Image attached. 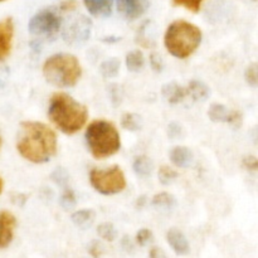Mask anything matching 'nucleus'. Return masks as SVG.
I'll return each mask as SVG.
<instances>
[{"label":"nucleus","mask_w":258,"mask_h":258,"mask_svg":"<svg viewBox=\"0 0 258 258\" xmlns=\"http://www.w3.org/2000/svg\"><path fill=\"white\" fill-rule=\"evenodd\" d=\"M62 202L66 206H73L76 203V194L71 188H66L63 191Z\"/></svg>","instance_id":"obj_28"},{"label":"nucleus","mask_w":258,"mask_h":258,"mask_svg":"<svg viewBox=\"0 0 258 258\" xmlns=\"http://www.w3.org/2000/svg\"><path fill=\"white\" fill-rule=\"evenodd\" d=\"M121 125H122L123 128L130 131H136L140 128V118H139L138 115L135 113L126 112L123 113L122 117H121Z\"/></svg>","instance_id":"obj_19"},{"label":"nucleus","mask_w":258,"mask_h":258,"mask_svg":"<svg viewBox=\"0 0 258 258\" xmlns=\"http://www.w3.org/2000/svg\"><path fill=\"white\" fill-rule=\"evenodd\" d=\"M201 28L188 20L179 19L171 23L164 34V45L173 57L186 59L197 52L202 43Z\"/></svg>","instance_id":"obj_3"},{"label":"nucleus","mask_w":258,"mask_h":258,"mask_svg":"<svg viewBox=\"0 0 258 258\" xmlns=\"http://www.w3.org/2000/svg\"><path fill=\"white\" fill-rule=\"evenodd\" d=\"M151 168H153V165H151L150 159L145 155L138 156V158L135 159V161H134V169H135L136 173L141 176L149 175L151 171Z\"/></svg>","instance_id":"obj_18"},{"label":"nucleus","mask_w":258,"mask_h":258,"mask_svg":"<svg viewBox=\"0 0 258 258\" xmlns=\"http://www.w3.org/2000/svg\"><path fill=\"white\" fill-rule=\"evenodd\" d=\"M170 160L178 168H186L193 161V153L185 146H175L170 151Z\"/></svg>","instance_id":"obj_15"},{"label":"nucleus","mask_w":258,"mask_h":258,"mask_svg":"<svg viewBox=\"0 0 258 258\" xmlns=\"http://www.w3.org/2000/svg\"><path fill=\"white\" fill-rule=\"evenodd\" d=\"M144 64H145V57H144L143 52L139 49L131 50L127 55H126V67L131 72H139L143 70Z\"/></svg>","instance_id":"obj_16"},{"label":"nucleus","mask_w":258,"mask_h":258,"mask_svg":"<svg viewBox=\"0 0 258 258\" xmlns=\"http://www.w3.org/2000/svg\"><path fill=\"white\" fill-rule=\"evenodd\" d=\"M77 7H78L77 0H63V2L59 4V10L64 13H71L73 12V10L77 9Z\"/></svg>","instance_id":"obj_29"},{"label":"nucleus","mask_w":258,"mask_h":258,"mask_svg":"<svg viewBox=\"0 0 258 258\" xmlns=\"http://www.w3.org/2000/svg\"><path fill=\"white\" fill-rule=\"evenodd\" d=\"M243 166L249 171H256L258 169V160L256 156H246L243 159Z\"/></svg>","instance_id":"obj_30"},{"label":"nucleus","mask_w":258,"mask_h":258,"mask_svg":"<svg viewBox=\"0 0 258 258\" xmlns=\"http://www.w3.org/2000/svg\"><path fill=\"white\" fill-rule=\"evenodd\" d=\"M48 117L53 125L67 135H73L85 127L88 110L64 92L53 93L48 106Z\"/></svg>","instance_id":"obj_2"},{"label":"nucleus","mask_w":258,"mask_h":258,"mask_svg":"<svg viewBox=\"0 0 258 258\" xmlns=\"http://www.w3.org/2000/svg\"><path fill=\"white\" fill-rule=\"evenodd\" d=\"M204 2L206 0H173V4L175 7H183L191 13H198L201 12Z\"/></svg>","instance_id":"obj_21"},{"label":"nucleus","mask_w":258,"mask_h":258,"mask_svg":"<svg viewBox=\"0 0 258 258\" xmlns=\"http://www.w3.org/2000/svg\"><path fill=\"white\" fill-rule=\"evenodd\" d=\"M0 2H5V0H0Z\"/></svg>","instance_id":"obj_36"},{"label":"nucleus","mask_w":258,"mask_h":258,"mask_svg":"<svg viewBox=\"0 0 258 258\" xmlns=\"http://www.w3.org/2000/svg\"><path fill=\"white\" fill-rule=\"evenodd\" d=\"M0 148H2V135H0Z\"/></svg>","instance_id":"obj_35"},{"label":"nucleus","mask_w":258,"mask_h":258,"mask_svg":"<svg viewBox=\"0 0 258 258\" xmlns=\"http://www.w3.org/2000/svg\"><path fill=\"white\" fill-rule=\"evenodd\" d=\"M151 238H153V233H151L150 229L144 228L141 231H139L138 234H136V242L140 246H145L148 242L151 241Z\"/></svg>","instance_id":"obj_27"},{"label":"nucleus","mask_w":258,"mask_h":258,"mask_svg":"<svg viewBox=\"0 0 258 258\" xmlns=\"http://www.w3.org/2000/svg\"><path fill=\"white\" fill-rule=\"evenodd\" d=\"M118 67H120L118 60H106V62L101 66V72H102V75L105 76V77H113V76L118 72Z\"/></svg>","instance_id":"obj_24"},{"label":"nucleus","mask_w":258,"mask_h":258,"mask_svg":"<svg viewBox=\"0 0 258 258\" xmlns=\"http://www.w3.org/2000/svg\"><path fill=\"white\" fill-rule=\"evenodd\" d=\"M186 88H188L189 97L194 98V100H203L209 93L208 87L204 83L199 82V81H191L186 86Z\"/></svg>","instance_id":"obj_17"},{"label":"nucleus","mask_w":258,"mask_h":258,"mask_svg":"<svg viewBox=\"0 0 258 258\" xmlns=\"http://www.w3.org/2000/svg\"><path fill=\"white\" fill-rule=\"evenodd\" d=\"M148 0H117V10L125 19L136 20L148 10Z\"/></svg>","instance_id":"obj_9"},{"label":"nucleus","mask_w":258,"mask_h":258,"mask_svg":"<svg viewBox=\"0 0 258 258\" xmlns=\"http://www.w3.org/2000/svg\"><path fill=\"white\" fill-rule=\"evenodd\" d=\"M166 239H168L169 244H170V247L174 249L175 253L186 254L189 252L188 241H186L183 232L179 231V229L176 228L169 229V232L166 233Z\"/></svg>","instance_id":"obj_13"},{"label":"nucleus","mask_w":258,"mask_h":258,"mask_svg":"<svg viewBox=\"0 0 258 258\" xmlns=\"http://www.w3.org/2000/svg\"><path fill=\"white\" fill-rule=\"evenodd\" d=\"M43 75L45 80L55 87H73L82 76V67L75 55L58 53L50 55L43 63Z\"/></svg>","instance_id":"obj_5"},{"label":"nucleus","mask_w":258,"mask_h":258,"mask_svg":"<svg viewBox=\"0 0 258 258\" xmlns=\"http://www.w3.org/2000/svg\"><path fill=\"white\" fill-rule=\"evenodd\" d=\"M86 141L92 156L103 160L118 153L121 148L120 133L107 120H95L87 126Z\"/></svg>","instance_id":"obj_4"},{"label":"nucleus","mask_w":258,"mask_h":258,"mask_svg":"<svg viewBox=\"0 0 258 258\" xmlns=\"http://www.w3.org/2000/svg\"><path fill=\"white\" fill-rule=\"evenodd\" d=\"M97 233L98 236L102 239L108 242H112L116 238V231L115 227L111 223H102L97 227Z\"/></svg>","instance_id":"obj_22"},{"label":"nucleus","mask_w":258,"mask_h":258,"mask_svg":"<svg viewBox=\"0 0 258 258\" xmlns=\"http://www.w3.org/2000/svg\"><path fill=\"white\" fill-rule=\"evenodd\" d=\"M17 219L10 212H0V248H4L12 242Z\"/></svg>","instance_id":"obj_11"},{"label":"nucleus","mask_w":258,"mask_h":258,"mask_svg":"<svg viewBox=\"0 0 258 258\" xmlns=\"http://www.w3.org/2000/svg\"><path fill=\"white\" fill-rule=\"evenodd\" d=\"M150 60H151V66H153L154 70H156V71L160 70V68H161V60H160V58H159V55L151 54Z\"/></svg>","instance_id":"obj_33"},{"label":"nucleus","mask_w":258,"mask_h":258,"mask_svg":"<svg viewBox=\"0 0 258 258\" xmlns=\"http://www.w3.org/2000/svg\"><path fill=\"white\" fill-rule=\"evenodd\" d=\"M150 258H166L165 252L159 247H153L150 249Z\"/></svg>","instance_id":"obj_32"},{"label":"nucleus","mask_w":258,"mask_h":258,"mask_svg":"<svg viewBox=\"0 0 258 258\" xmlns=\"http://www.w3.org/2000/svg\"><path fill=\"white\" fill-rule=\"evenodd\" d=\"M14 38V22L12 18L0 20V60L5 59L10 54Z\"/></svg>","instance_id":"obj_10"},{"label":"nucleus","mask_w":258,"mask_h":258,"mask_svg":"<svg viewBox=\"0 0 258 258\" xmlns=\"http://www.w3.org/2000/svg\"><path fill=\"white\" fill-rule=\"evenodd\" d=\"M57 135L43 122L24 121L18 133V153L25 160L34 164L49 161L57 154Z\"/></svg>","instance_id":"obj_1"},{"label":"nucleus","mask_w":258,"mask_h":258,"mask_svg":"<svg viewBox=\"0 0 258 258\" xmlns=\"http://www.w3.org/2000/svg\"><path fill=\"white\" fill-rule=\"evenodd\" d=\"M95 217V212L91 209H82V211H77L72 214V221L75 222L77 226H86V224L91 223Z\"/></svg>","instance_id":"obj_20"},{"label":"nucleus","mask_w":258,"mask_h":258,"mask_svg":"<svg viewBox=\"0 0 258 258\" xmlns=\"http://www.w3.org/2000/svg\"><path fill=\"white\" fill-rule=\"evenodd\" d=\"M163 96L168 100V102L179 103L185 100L186 97H189L188 88H186V86L183 87L175 82L168 83L163 87Z\"/></svg>","instance_id":"obj_14"},{"label":"nucleus","mask_w":258,"mask_h":258,"mask_svg":"<svg viewBox=\"0 0 258 258\" xmlns=\"http://www.w3.org/2000/svg\"><path fill=\"white\" fill-rule=\"evenodd\" d=\"M208 116L214 122H224L239 127L242 123V113L237 110H231L222 103H213L208 110Z\"/></svg>","instance_id":"obj_8"},{"label":"nucleus","mask_w":258,"mask_h":258,"mask_svg":"<svg viewBox=\"0 0 258 258\" xmlns=\"http://www.w3.org/2000/svg\"><path fill=\"white\" fill-rule=\"evenodd\" d=\"M3 190H4V181H3V179L0 178V194L3 193Z\"/></svg>","instance_id":"obj_34"},{"label":"nucleus","mask_w":258,"mask_h":258,"mask_svg":"<svg viewBox=\"0 0 258 258\" xmlns=\"http://www.w3.org/2000/svg\"><path fill=\"white\" fill-rule=\"evenodd\" d=\"M83 4L91 15L100 18L107 17L111 14L113 0H83Z\"/></svg>","instance_id":"obj_12"},{"label":"nucleus","mask_w":258,"mask_h":258,"mask_svg":"<svg viewBox=\"0 0 258 258\" xmlns=\"http://www.w3.org/2000/svg\"><path fill=\"white\" fill-rule=\"evenodd\" d=\"M90 253L95 258L100 257L101 254H102V247H101V244L97 243V242H93L92 246H91L90 248Z\"/></svg>","instance_id":"obj_31"},{"label":"nucleus","mask_w":258,"mask_h":258,"mask_svg":"<svg viewBox=\"0 0 258 258\" xmlns=\"http://www.w3.org/2000/svg\"><path fill=\"white\" fill-rule=\"evenodd\" d=\"M90 183L96 191L103 196H115L125 190L127 185L125 174L118 165L106 169H92L90 171Z\"/></svg>","instance_id":"obj_6"},{"label":"nucleus","mask_w":258,"mask_h":258,"mask_svg":"<svg viewBox=\"0 0 258 258\" xmlns=\"http://www.w3.org/2000/svg\"><path fill=\"white\" fill-rule=\"evenodd\" d=\"M174 203H175V199H174V197L169 193H159L153 198L154 206L170 207L173 206Z\"/></svg>","instance_id":"obj_26"},{"label":"nucleus","mask_w":258,"mask_h":258,"mask_svg":"<svg viewBox=\"0 0 258 258\" xmlns=\"http://www.w3.org/2000/svg\"><path fill=\"white\" fill-rule=\"evenodd\" d=\"M176 176H178V173L174 169H171L170 166L161 165L160 169H159V179H160L161 184H164V185L171 183Z\"/></svg>","instance_id":"obj_23"},{"label":"nucleus","mask_w":258,"mask_h":258,"mask_svg":"<svg viewBox=\"0 0 258 258\" xmlns=\"http://www.w3.org/2000/svg\"><path fill=\"white\" fill-rule=\"evenodd\" d=\"M62 19L53 9L38 12L29 22V32L38 39H53L58 34Z\"/></svg>","instance_id":"obj_7"},{"label":"nucleus","mask_w":258,"mask_h":258,"mask_svg":"<svg viewBox=\"0 0 258 258\" xmlns=\"http://www.w3.org/2000/svg\"><path fill=\"white\" fill-rule=\"evenodd\" d=\"M244 78L246 82L252 87H256L258 83V66L257 63H252L247 67L246 72H244Z\"/></svg>","instance_id":"obj_25"}]
</instances>
